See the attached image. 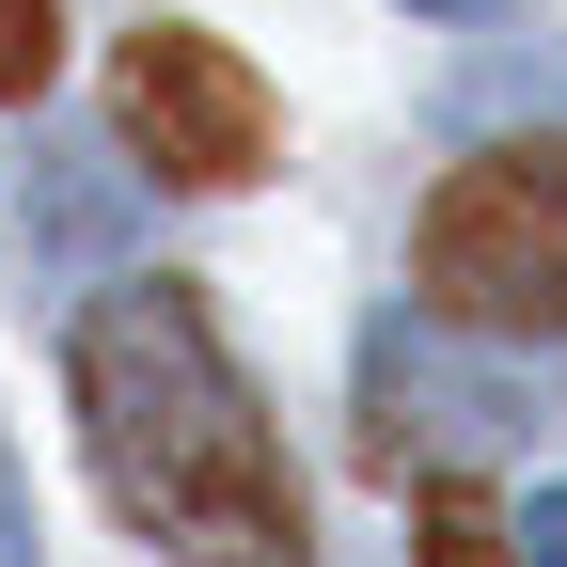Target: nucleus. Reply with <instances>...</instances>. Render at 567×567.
I'll return each instance as SVG.
<instances>
[{"instance_id": "1", "label": "nucleus", "mask_w": 567, "mask_h": 567, "mask_svg": "<svg viewBox=\"0 0 567 567\" xmlns=\"http://www.w3.org/2000/svg\"><path fill=\"white\" fill-rule=\"evenodd\" d=\"M80 442H95V488L158 536L174 567H316V520H300V473H284V425L252 410L221 316L189 300L174 268H126L80 300Z\"/></svg>"}, {"instance_id": "2", "label": "nucleus", "mask_w": 567, "mask_h": 567, "mask_svg": "<svg viewBox=\"0 0 567 567\" xmlns=\"http://www.w3.org/2000/svg\"><path fill=\"white\" fill-rule=\"evenodd\" d=\"M410 300L473 347H567V126L488 142L425 189L410 221Z\"/></svg>"}, {"instance_id": "3", "label": "nucleus", "mask_w": 567, "mask_h": 567, "mask_svg": "<svg viewBox=\"0 0 567 567\" xmlns=\"http://www.w3.org/2000/svg\"><path fill=\"white\" fill-rule=\"evenodd\" d=\"M536 425H567V379L536 347H473L442 316L363 331V457L379 473H473V457H520Z\"/></svg>"}, {"instance_id": "4", "label": "nucleus", "mask_w": 567, "mask_h": 567, "mask_svg": "<svg viewBox=\"0 0 567 567\" xmlns=\"http://www.w3.org/2000/svg\"><path fill=\"white\" fill-rule=\"evenodd\" d=\"M111 126H126V158L174 174V189H252V174L284 158L268 80H252L221 32H189V17H158V32L111 48Z\"/></svg>"}, {"instance_id": "5", "label": "nucleus", "mask_w": 567, "mask_h": 567, "mask_svg": "<svg viewBox=\"0 0 567 567\" xmlns=\"http://www.w3.org/2000/svg\"><path fill=\"white\" fill-rule=\"evenodd\" d=\"M410 567H520V536L488 520L457 473H425V536H410Z\"/></svg>"}, {"instance_id": "6", "label": "nucleus", "mask_w": 567, "mask_h": 567, "mask_svg": "<svg viewBox=\"0 0 567 567\" xmlns=\"http://www.w3.org/2000/svg\"><path fill=\"white\" fill-rule=\"evenodd\" d=\"M63 63V0H0V95H32Z\"/></svg>"}, {"instance_id": "7", "label": "nucleus", "mask_w": 567, "mask_h": 567, "mask_svg": "<svg viewBox=\"0 0 567 567\" xmlns=\"http://www.w3.org/2000/svg\"><path fill=\"white\" fill-rule=\"evenodd\" d=\"M505 536H520V567H567V488H551V505H520Z\"/></svg>"}, {"instance_id": "8", "label": "nucleus", "mask_w": 567, "mask_h": 567, "mask_svg": "<svg viewBox=\"0 0 567 567\" xmlns=\"http://www.w3.org/2000/svg\"><path fill=\"white\" fill-rule=\"evenodd\" d=\"M0 567H32V505H17V473H0Z\"/></svg>"}, {"instance_id": "9", "label": "nucleus", "mask_w": 567, "mask_h": 567, "mask_svg": "<svg viewBox=\"0 0 567 567\" xmlns=\"http://www.w3.org/2000/svg\"><path fill=\"white\" fill-rule=\"evenodd\" d=\"M410 17H505V0H410Z\"/></svg>"}]
</instances>
